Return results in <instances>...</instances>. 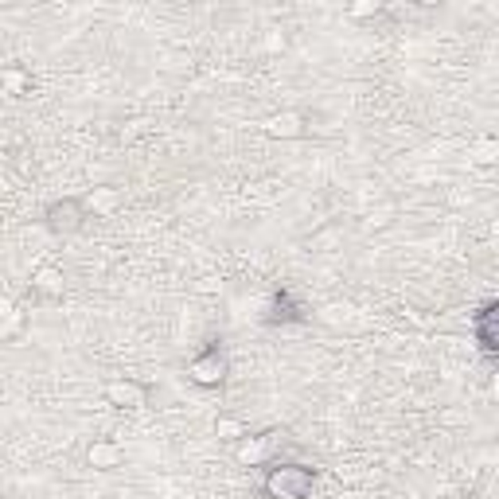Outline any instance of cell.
I'll return each instance as SVG.
<instances>
[{
  "label": "cell",
  "mask_w": 499,
  "mask_h": 499,
  "mask_svg": "<svg viewBox=\"0 0 499 499\" xmlns=\"http://www.w3.org/2000/svg\"><path fill=\"white\" fill-rule=\"evenodd\" d=\"M312 476H316V468L297 464V461L273 464L266 480H261V492L270 499H312Z\"/></svg>",
  "instance_id": "obj_1"
},
{
  "label": "cell",
  "mask_w": 499,
  "mask_h": 499,
  "mask_svg": "<svg viewBox=\"0 0 499 499\" xmlns=\"http://www.w3.org/2000/svg\"><path fill=\"white\" fill-rule=\"evenodd\" d=\"M188 379L196 386H203V391H219V386L230 379V355H227L223 343L219 340L207 343V348L188 363Z\"/></svg>",
  "instance_id": "obj_2"
},
{
  "label": "cell",
  "mask_w": 499,
  "mask_h": 499,
  "mask_svg": "<svg viewBox=\"0 0 499 499\" xmlns=\"http://www.w3.org/2000/svg\"><path fill=\"white\" fill-rule=\"evenodd\" d=\"M87 207H82L78 196H63V199H51L44 207V227L51 234H59V239H71V234H78L82 227H87Z\"/></svg>",
  "instance_id": "obj_3"
},
{
  "label": "cell",
  "mask_w": 499,
  "mask_h": 499,
  "mask_svg": "<svg viewBox=\"0 0 499 499\" xmlns=\"http://www.w3.org/2000/svg\"><path fill=\"white\" fill-rule=\"evenodd\" d=\"M102 398H106V406H114V410H125V413H137V410H145L148 406V382L141 379H129V374H121V379H109L102 386Z\"/></svg>",
  "instance_id": "obj_4"
},
{
  "label": "cell",
  "mask_w": 499,
  "mask_h": 499,
  "mask_svg": "<svg viewBox=\"0 0 499 499\" xmlns=\"http://www.w3.org/2000/svg\"><path fill=\"white\" fill-rule=\"evenodd\" d=\"M27 293H32L39 304H55L66 297V273L63 266H55V261H44V266L32 270V281H27Z\"/></svg>",
  "instance_id": "obj_5"
},
{
  "label": "cell",
  "mask_w": 499,
  "mask_h": 499,
  "mask_svg": "<svg viewBox=\"0 0 499 499\" xmlns=\"http://www.w3.org/2000/svg\"><path fill=\"white\" fill-rule=\"evenodd\" d=\"M234 449V461H239L242 468H261L273 461V449H277V433L273 429H261V433H246Z\"/></svg>",
  "instance_id": "obj_6"
},
{
  "label": "cell",
  "mask_w": 499,
  "mask_h": 499,
  "mask_svg": "<svg viewBox=\"0 0 499 499\" xmlns=\"http://www.w3.org/2000/svg\"><path fill=\"white\" fill-rule=\"evenodd\" d=\"M261 133L273 137V141H300V137H309V114H300V109H277L261 121Z\"/></svg>",
  "instance_id": "obj_7"
},
{
  "label": "cell",
  "mask_w": 499,
  "mask_h": 499,
  "mask_svg": "<svg viewBox=\"0 0 499 499\" xmlns=\"http://www.w3.org/2000/svg\"><path fill=\"white\" fill-rule=\"evenodd\" d=\"M125 461H129V453L114 437H94L87 449V464L94 473H117V468H125Z\"/></svg>",
  "instance_id": "obj_8"
},
{
  "label": "cell",
  "mask_w": 499,
  "mask_h": 499,
  "mask_svg": "<svg viewBox=\"0 0 499 499\" xmlns=\"http://www.w3.org/2000/svg\"><path fill=\"white\" fill-rule=\"evenodd\" d=\"M78 199H82V207H87L90 219H114L125 207V196H121L117 184H94L87 196H78Z\"/></svg>",
  "instance_id": "obj_9"
},
{
  "label": "cell",
  "mask_w": 499,
  "mask_h": 499,
  "mask_svg": "<svg viewBox=\"0 0 499 499\" xmlns=\"http://www.w3.org/2000/svg\"><path fill=\"white\" fill-rule=\"evenodd\" d=\"M27 331V312L12 297L0 293V343H16Z\"/></svg>",
  "instance_id": "obj_10"
},
{
  "label": "cell",
  "mask_w": 499,
  "mask_h": 499,
  "mask_svg": "<svg viewBox=\"0 0 499 499\" xmlns=\"http://www.w3.org/2000/svg\"><path fill=\"white\" fill-rule=\"evenodd\" d=\"M0 90L8 94V98H27V94L36 90V78L27 66L12 63V66H0Z\"/></svg>",
  "instance_id": "obj_11"
},
{
  "label": "cell",
  "mask_w": 499,
  "mask_h": 499,
  "mask_svg": "<svg viewBox=\"0 0 499 499\" xmlns=\"http://www.w3.org/2000/svg\"><path fill=\"white\" fill-rule=\"evenodd\" d=\"M250 433L242 418H234V413H219L215 418V437L223 441V445H239V441Z\"/></svg>",
  "instance_id": "obj_12"
},
{
  "label": "cell",
  "mask_w": 499,
  "mask_h": 499,
  "mask_svg": "<svg viewBox=\"0 0 499 499\" xmlns=\"http://www.w3.org/2000/svg\"><path fill=\"white\" fill-rule=\"evenodd\" d=\"M473 160L480 164V168H492V164L499 160V141H495V137H480V141H473Z\"/></svg>",
  "instance_id": "obj_13"
},
{
  "label": "cell",
  "mask_w": 499,
  "mask_h": 499,
  "mask_svg": "<svg viewBox=\"0 0 499 499\" xmlns=\"http://www.w3.org/2000/svg\"><path fill=\"white\" fill-rule=\"evenodd\" d=\"M379 12H382V5H379V0H367V5H348V16H355V20L379 16Z\"/></svg>",
  "instance_id": "obj_14"
},
{
  "label": "cell",
  "mask_w": 499,
  "mask_h": 499,
  "mask_svg": "<svg viewBox=\"0 0 499 499\" xmlns=\"http://www.w3.org/2000/svg\"><path fill=\"white\" fill-rule=\"evenodd\" d=\"M488 321H492V304L480 312V336H484V351L492 355V351H495V343H492V336H488Z\"/></svg>",
  "instance_id": "obj_15"
},
{
  "label": "cell",
  "mask_w": 499,
  "mask_h": 499,
  "mask_svg": "<svg viewBox=\"0 0 499 499\" xmlns=\"http://www.w3.org/2000/svg\"><path fill=\"white\" fill-rule=\"evenodd\" d=\"M199 293H219V289H223V281H219V277H199Z\"/></svg>",
  "instance_id": "obj_16"
},
{
  "label": "cell",
  "mask_w": 499,
  "mask_h": 499,
  "mask_svg": "<svg viewBox=\"0 0 499 499\" xmlns=\"http://www.w3.org/2000/svg\"><path fill=\"white\" fill-rule=\"evenodd\" d=\"M148 129V121H129V133H121V137H137V133H145Z\"/></svg>",
  "instance_id": "obj_17"
},
{
  "label": "cell",
  "mask_w": 499,
  "mask_h": 499,
  "mask_svg": "<svg viewBox=\"0 0 499 499\" xmlns=\"http://www.w3.org/2000/svg\"><path fill=\"white\" fill-rule=\"evenodd\" d=\"M285 47V36H270V51H281Z\"/></svg>",
  "instance_id": "obj_18"
}]
</instances>
